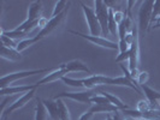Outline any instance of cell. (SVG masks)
<instances>
[{"label":"cell","mask_w":160,"mask_h":120,"mask_svg":"<svg viewBox=\"0 0 160 120\" xmlns=\"http://www.w3.org/2000/svg\"><path fill=\"white\" fill-rule=\"evenodd\" d=\"M68 12H69V7L65 10L64 12H62L60 15H58L56 17H52L49 21H48L47 25L43 28V29H41L40 32L35 36V39L39 41H41L42 39H45V37H48L49 35H52L53 32L58 30L63 24H64L65 19H66V17H68Z\"/></svg>","instance_id":"cell-1"},{"label":"cell","mask_w":160,"mask_h":120,"mask_svg":"<svg viewBox=\"0 0 160 120\" xmlns=\"http://www.w3.org/2000/svg\"><path fill=\"white\" fill-rule=\"evenodd\" d=\"M49 71V69H39V70H29V71H19V72H13V73H8L1 77L0 79V85L1 89L11 87V84H13L18 79H23L29 76H34V74H40V73H46Z\"/></svg>","instance_id":"cell-2"},{"label":"cell","mask_w":160,"mask_h":120,"mask_svg":"<svg viewBox=\"0 0 160 120\" xmlns=\"http://www.w3.org/2000/svg\"><path fill=\"white\" fill-rule=\"evenodd\" d=\"M153 6H154L153 0L142 1L141 7L138 10V30L146 31L148 29V25L152 22Z\"/></svg>","instance_id":"cell-3"},{"label":"cell","mask_w":160,"mask_h":120,"mask_svg":"<svg viewBox=\"0 0 160 120\" xmlns=\"http://www.w3.org/2000/svg\"><path fill=\"white\" fill-rule=\"evenodd\" d=\"M95 5V15L98 17V21L100 23L101 30H102V35L107 36L108 35V13H110V6H107L106 1L102 0H96L94 1Z\"/></svg>","instance_id":"cell-4"},{"label":"cell","mask_w":160,"mask_h":120,"mask_svg":"<svg viewBox=\"0 0 160 120\" xmlns=\"http://www.w3.org/2000/svg\"><path fill=\"white\" fill-rule=\"evenodd\" d=\"M81 7L83 10V13H84V17H86V22L88 24L89 31H90V35L92 36H101L102 34V30H101V26H100V23L98 21V17L95 15V11L92 7L87 6L84 2L81 1Z\"/></svg>","instance_id":"cell-5"},{"label":"cell","mask_w":160,"mask_h":120,"mask_svg":"<svg viewBox=\"0 0 160 120\" xmlns=\"http://www.w3.org/2000/svg\"><path fill=\"white\" fill-rule=\"evenodd\" d=\"M138 25H134V42L130 46V58H129V71L138 70L140 64V43H138Z\"/></svg>","instance_id":"cell-6"},{"label":"cell","mask_w":160,"mask_h":120,"mask_svg":"<svg viewBox=\"0 0 160 120\" xmlns=\"http://www.w3.org/2000/svg\"><path fill=\"white\" fill-rule=\"evenodd\" d=\"M70 34L72 35H76V36H80L84 40L89 41L92 43H94L96 46H100V47L107 48V49H118V43L113 42V41H110L105 37H101V36H92V35H86V34H82L80 31H75V30H70Z\"/></svg>","instance_id":"cell-7"},{"label":"cell","mask_w":160,"mask_h":120,"mask_svg":"<svg viewBox=\"0 0 160 120\" xmlns=\"http://www.w3.org/2000/svg\"><path fill=\"white\" fill-rule=\"evenodd\" d=\"M93 91L92 90H86V91H69V93H60L54 95L53 100L57 98H70L73 101H77L80 103H90V98L93 97Z\"/></svg>","instance_id":"cell-8"},{"label":"cell","mask_w":160,"mask_h":120,"mask_svg":"<svg viewBox=\"0 0 160 120\" xmlns=\"http://www.w3.org/2000/svg\"><path fill=\"white\" fill-rule=\"evenodd\" d=\"M34 96H35V90H32V91H29V93L23 94V95L18 98V100H16L13 103H11V106H8V108L2 112V117H4V118H6V117L10 115L12 112H15V111H17V109L23 108L25 104L30 102V100H32Z\"/></svg>","instance_id":"cell-9"},{"label":"cell","mask_w":160,"mask_h":120,"mask_svg":"<svg viewBox=\"0 0 160 120\" xmlns=\"http://www.w3.org/2000/svg\"><path fill=\"white\" fill-rule=\"evenodd\" d=\"M110 78L111 77L102 76V74H92L88 78H83V84L87 90H92L98 85H108Z\"/></svg>","instance_id":"cell-10"},{"label":"cell","mask_w":160,"mask_h":120,"mask_svg":"<svg viewBox=\"0 0 160 120\" xmlns=\"http://www.w3.org/2000/svg\"><path fill=\"white\" fill-rule=\"evenodd\" d=\"M39 85L35 83V84H27V85H19V87H8V88H2L0 89V95L5 96V95H15V94H25V93H29L32 90H35Z\"/></svg>","instance_id":"cell-11"},{"label":"cell","mask_w":160,"mask_h":120,"mask_svg":"<svg viewBox=\"0 0 160 120\" xmlns=\"http://www.w3.org/2000/svg\"><path fill=\"white\" fill-rule=\"evenodd\" d=\"M66 73H68V72H66V70L63 67V65H59V67H58L57 70L49 72V73L46 74L42 79L39 80L36 84H38V85H42V84H48V83L56 82V80H58V79H63V77H65Z\"/></svg>","instance_id":"cell-12"},{"label":"cell","mask_w":160,"mask_h":120,"mask_svg":"<svg viewBox=\"0 0 160 120\" xmlns=\"http://www.w3.org/2000/svg\"><path fill=\"white\" fill-rule=\"evenodd\" d=\"M42 1L40 0H35L30 2L29 8H28V17H27V22H35V21H39L42 13Z\"/></svg>","instance_id":"cell-13"},{"label":"cell","mask_w":160,"mask_h":120,"mask_svg":"<svg viewBox=\"0 0 160 120\" xmlns=\"http://www.w3.org/2000/svg\"><path fill=\"white\" fill-rule=\"evenodd\" d=\"M66 72H86L88 74H92V71L87 65H84L81 60H71L66 64H62Z\"/></svg>","instance_id":"cell-14"},{"label":"cell","mask_w":160,"mask_h":120,"mask_svg":"<svg viewBox=\"0 0 160 120\" xmlns=\"http://www.w3.org/2000/svg\"><path fill=\"white\" fill-rule=\"evenodd\" d=\"M108 85H119V87H128L130 89H134L137 94H141V90L137 88L136 84H134L132 82L125 77V76H120V77H111L110 78V84Z\"/></svg>","instance_id":"cell-15"},{"label":"cell","mask_w":160,"mask_h":120,"mask_svg":"<svg viewBox=\"0 0 160 120\" xmlns=\"http://www.w3.org/2000/svg\"><path fill=\"white\" fill-rule=\"evenodd\" d=\"M0 55L2 59H6L10 61H19L22 59V54L13 48H8L4 45H1V50H0Z\"/></svg>","instance_id":"cell-16"},{"label":"cell","mask_w":160,"mask_h":120,"mask_svg":"<svg viewBox=\"0 0 160 120\" xmlns=\"http://www.w3.org/2000/svg\"><path fill=\"white\" fill-rule=\"evenodd\" d=\"M43 106L48 113V117L52 120H60L59 117V109H58V103L56 100H42Z\"/></svg>","instance_id":"cell-17"},{"label":"cell","mask_w":160,"mask_h":120,"mask_svg":"<svg viewBox=\"0 0 160 120\" xmlns=\"http://www.w3.org/2000/svg\"><path fill=\"white\" fill-rule=\"evenodd\" d=\"M141 88H142L144 95H146V97H147V101H148V102H149V103L154 107V104L158 103V101L160 100V91H158V90H154L153 88L148 87L147 84L141 85Z\"/></svg>","instance_id":"cell-18"},{"label":"cell","mask_w":160,"mask_h":120,"mask_svg":"<svg viewBox=\"0 0 160 120\" xmlns=\"http://www.w3.org/2000/svg\"><path fill=\"white\" fill-rule=\"evenodd\" d=\"M92 113H112V112H119L120 109L118 107H116V106H113L112 103L110 104H94V106H92L90 107V109H89Z\"/></svg>","instance_id":"cell-19"},{"label":"cell","mask_w":160,"mask_h":120,"mask_svg":"<svg viewBox=\"0 0 160 120\" xmlns=\"http://www.w3.org/2000/svg\"><path fill=\"white\" fill-rule=\"evenodd\" d=\"M100 94L101 95H104L105 97H107V100L113 104V106H116V107H118L120 111H124V109H129V106L128 104H125L122 100H120L119 97H117L116 95H113L111 93H107V91H100Z\"/></svg>","instance_id":"cell-20"},{"label":"cell","mask_w":160,"mask_h":120,"mask_svg":"<svg viewBox=\"0 0 160 120\" xmlns=\"http://www.w3.org/2000/svg\"><path fill=\"white\" fill-rule=\"evenodd\" d=\"M58 103V109H59V117L60 120H71V115H70V111L68 108V106L65 104L63 98H57L56 100Z\"/></svg>","instance_id":"cell-21"},{"label":"cell","mask_w":160,"mask_h":120,"mask_svg":"<svg viewBox=\"0 0 160 120\" xmlns=\"http://www.w3.org/2000/svg\"><path fill=\"white\" fill-rule=\"evenodd\" d=\"M48 113L43 106L42 100L38 98V103L35 106V120H47Z\"/></svg>","instance_id":"cell-22"},{"label":"cell","mask_w":160,"mask_h":120,"mask_svg":"<svg viewBox=\"0 0 160 120\" xmlns=\"http://www.w3.org/2000/svg\"><path fill=\"white\" fill-rule=\"evenodd\" d=\"M108 31H110V34H112L113 36L118 35V24L114 19L112 7H110V13H108Z\"/></svg>","instance_id":"cell-23"},{"label":"cell","mask_w":160,"mask_h":120,"mask_svg":"<svg viewBox=\"0 0 160 120\" xmlns=\"http://www.w3.org/2000/svg\"><path fill=\"white\" fill-rule=\"evenodd\" d=\"M70 1H66V0H59L57 1L56 5H54V10H53V13H52V17H56L58 15H60L62 12H64L66 8L70 6Z\"/></svg>","instance_id":"cell-24"},{"label":"cell","mask_w":160,"mask_h":120,"mask_svg":"<svg viewBox=\"0 0 160 120\" xmlns=\"http://www.w3.org/2000/svg\"><path fill=\"white\" fill-rule=\"evenodd\" d=\"M1 32L2 34H5L10 39H12V40L16 41L17 39H22V40H25V39H29L28 36H29V34H27V32H23V31H18V30H11V31H5V30H2L1 29Z\"/></svg>","instance_id":"cell-25"},{"label":"cell","mask_w":160,"mask_h":120,"mask_svg":"<svg viewBox=\"0 0 160 120\" xmlns=\"http://www.w3.org/2000/svg\"><path fill=\"white\" fill-rule=\"evenodd\" d=\"M63 82H64L66 85L72 87V88H84V84H83V79H75V78H70V77H63Z\"/></svg>","instance_id":"cell-26"},{"label":"cell","mask_w":160,"mask_h":120,"mask_svg":"<svg viewBox=\"0 0 160 120\" xmlns=\"http://www.w3.org/2000/svg\"><path fill=\"white\" fill-rule=\"evenodd\" d=\"M36 42H38V40H36L35 37H29V39L19 41V42H18V46H17V50L21 53L22 50H24V49H27L28 47L32 46V45L36 43Z\"/></svg>","instance_id":"cell-27"},{"label":"cell","mask_w":160,"mask_h":120,"mask_svg":"<svg viewBox=\"0 0 160 120\" xmlns=\"http://www.w3.org/2000/svg\"><path fill=\"white\" fill-rule=\"evenodd\" d=\"M0 39H1V45H4V46H6V47H8V48H13V49H17L18 42H16V41L12 40V39H10V37H8L5 34H2V32H1V35H0Z\"/></svg>","instance_id":"cell-28"},{"label":"cell","mask_w":160,"mask_h":120,"mask_svg":"<svg viewBox=\"0 0 160 120\" xmlns=\"http://www.w3.org/2000/svg\"><path fill=\"white\" fill-rule=\"evenodd\" d=\"M136 109L138 112H148V111H152L153 109V106L148 101H144V100H141V101H138V103H137V107Z\"/></svg>","instance_id":"cell-29"},{"label":"cell","mask_w":160,"mask_h":120,"mask_svg":"<svg viewBox=\"0 0 160 120\" xmlns=\"http://www.w3.org/2000/svg\"><path fill=\"white\" fill-rule=\"evenodd\" d=\"M90 103L94 104H110L111 102L107 100V97H105L104 95H96L93 96L90 98Z\"/></svg>","instance_id":"cell-30"},{"label":"cell","mask_w":160,"mask_h":120,"mask_svg":"<svg viewBox=\"0 0 160 120\" xmlns=\"http://www.w3.org/2000/svg\"><path fill=\"white\" fill-rule=\"evenodd\" d=\"M160 17V0L154 1V6H153V13H152V22L157 21Z\"/></svg>","instance_id":"cell-31"},{"label":"cell","mask_w":160,"mask_h":120,"mask_svg":"<svg viewBox=\"0 0 160 120\" xmlns=\"http://www.w3.org/2000/svg\"><path fill=\"white\" fill-rule=\"evenodd\" d=\"M149 79V73L147 71L140 72L138 74V78H137V85H144Z\"/></svg>","instance_id":"cell-32"},{"label":"cell","mask_w":160,"mask_h":120,"mask_svg":"<svg viewBox=\"0 0 160 120\" xmlns=\"http://www.w3.org/2000/svg\"><path fill=\"white\" fill-rule=\"evenodd\" d=\"M113 15H114V19H116V22H117L118 25H119V24L125 19V17H127V15H125L123 11H114V10H113Z\"/></svg>","instance_id":"cell-33"},{"label":"cell","mask_w":160,"mask_h":120,"mask_svg":"<svg viewBox=\"0 0 160 120\" xmlns=\"http://www.w3.org/2000/svg\"><path fill=\"white\" fill-rule=\"evenodd\" d=\"M130 58V49L128 52H124V53H119L118 55L116 56V63H123L125 60H129Z\"/></svg>","instance_id":"cell-34"},{"label":"cell","mask_w":160,"mask_h":120,"mask_svg":"<svg viewBox=\"0 0 160 120\" xmlns=\"http://www.w3.org/2000/svg\"><path fill=\"white\" fill-rule=\"evenodd\" d=\"M118 49H119V53H124V52H128L130 49V46L128 45V42L125 40H119L118 42Z\"/></svg>","instance_id":"cell-35"},{"label":"cell","mask_w":160,"mask_h":120,"mask_svg":"<svg viewBox=\"0 0 160 120\" xmlns=\"http://www.w3.org/2000/svg\"><path fill=\"white\" fill-rule=\"evenodd\" d=\"M93 115H94V113H92L90 111H88V112L83 113V114L80 117V119L78 120H90L92 118H93Z\"/></svg>","instance_id":"cell-36"},{"label":"cell","mask_w":160,"mask_h":120,"mask_svg":"<svg viewBox=\"0 0 160 120\" xmlns=\"http://www.w3.org/2000/svg\"><path fill=\"white\" fill-rule=\"evenodd\" d=\"M106 120H114V119H113V115H111V114H107V117H106Z\"/></svg>","instance_id":"cell-37"},{"label":"cell","mask_w":160,"mask_h":120,"mask_svg":"<svg viewBox=\"0 0 160 120\" xmlns=\"http://www.w3.org/2000/svg\"><path fill=\"white\" fill-rule=\"evenodd\" d=\"M154 28H160V23H155V24H154Z\"/></svg>","instance_id":"cell-38"},{"label":"cell","mask_w":160,"mask_h":120,"mask_svg":"<svg viewBox=\"0 0 160 120\" xmlns=\"http://www.w3.org/2000/svg\"><path fill=\"white\" fill-rule=\"evenodd\" d=\"M157 23H160V17L158 18V19H157Z\"/></svg>","instance_id":"cell-39"},{"label":"cell","mask_w":160,"mask_h":120,"mask_svg":"<svg viewBox=\"0 0 160 120\" xmlns=\"http://www.w3.org/2000/svg\"><path fill=\"white\" fill-rule=\"evenodd\" d=\"M125 120H141V119H132V118H131V119H125Z\"/></svg>","instance_id":"cell-40"}]
</instances>
